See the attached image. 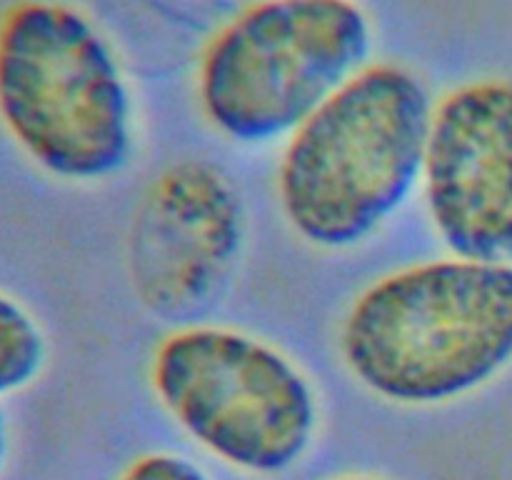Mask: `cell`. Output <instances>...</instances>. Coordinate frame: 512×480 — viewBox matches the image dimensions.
Here are the masks:
<instances>
[{
  "label": "cell",
  "instance_id": "1",
  "mask_svg": "<svg viewBox=\"0 0 512 480\" xmlns=\"http://www.w3.org/2000/svg\"><path fill=\"white\" fill-rule=\"evenodd\" d=\"M338 345L348 373L388 403L465 398L512 363V265L445 255L380 275L350 303Z\"/></svg>",
  "mask_w": 512,
  "mask_h": 480
},
{
  "label": "cell",
  "instance_id": "2",
  "mask_svg": "<svg viewBox=\"0 0 512 480\" xmlns=\"http://www.w3.org/2000/svg\"><path fill=\"white\" fill-rule=\"evenodd\" d=\"M435 100L413 70L370 63L285 138L275 193L318 250L368 243L420 190Z\"/></svg>",
  "mask_w": 512,
  "mask_h": 480
},
{
  "label": "cell",
  "instance_id": "3",
  "mask_svg": "<svg viewBox=\"0 0 512 480\" xmlns=\"http://www.w3.org/2000/svg\"><path fill=\"white\" fill-rule=\"evenodd\" d=\"M0 120L63 183H103L133 158L123 63L93 18L63 0H18L0 18Z\"/></svg>",
  "mask_w": 512,
  "mask_h": 480
},
{
  "label": "cell",
  "instance_id": "4",
  "mask_svg": "<svg viewBox=\"0 0 512 480\" xmlns=\"http://www.w3.org/2000/svg\"><path fill=\"white\" fill-rule=\"evenodd\" d=\"M370 53L373 23L355 0H255L208 40L195 95L220 138L285 143Z\"/></svg>",
  "mask_w": 512,
  "mask_h": 480
},
{
  "label": "cell",
  "instance_id": "5",
  "mask_svg": "<svg viewBox=\"0 0 512 480\" xmlns=\"http://www.w3.org/2000/svg\"><path fill=\"white\" fill-rule=\"evenodd\" d=\"M150 388L203 450L250 475H278L308 453L320 403L288 353L225 325H183L153 350Z\"/></svg>",
  "mask_w": 512,
  "mask_h": 480
},
{
  "label": "cell",
  "instance_id": "6",
  "mask_svg": "<svg viewBox=\"0 0 512 480\" xmlns=\"http://www.w3.org/2000/svg\"><path fill=\"white\" fill-rule=\"evenodd\" d=\"M420 193L450 255L512 265V83L473 80L435 100Z\"/></svg>",
  "mask_w": 512,
  "mask_h": 480
},
{
  "label": "cell",
  "instance_id": "7",
  "mask_svg": "<svg viewBox=\"0 0 512 480\" xmlns=\"http://www.w3.org/2000/svg\"><path fill=\"white\" fill-rule=\"evenodd\" d=\"M245 240V210L228 175L180 160L145 190L130 233L135 293L160 313L188 310L218 290Z\"/></svg>",
  "mask_w": 512,
  "mask_h": 480
},
{
  "label": "cell",
  "instance_id": "8",
  "mask_svg": "<svg viewBox=\"0 0 512 480\" xmlns=\"http://www.w3.org/2000/svg\"><path fill=\"white\" fill-rule=\"evenodd\" d=\"M48 345L38 320L0 290V398L28 388L43 370Z\"/></svg>",
  "mask_w": 512,
  "mask_h": 480
},
{
  "label": "cell",
  "instance_id": "9",
  "mask_svg": "<svg viewBox=\"0 0 512 480\" xmlns=\"http://www.w3.org/2000/svg\"><path fill=\"white\" fill-rule=\"evenodd\" d=\"M118 480H210L193 460L175 453H148L130 463Z\"/></svg>",
  "mask_w": 512,
  "mask_h": 480
},
{
  "label": "cell",
  "instance_id": "10",
  "mask_svg": "<svg viewBox=\"0 0 512 480\" xmlns=\"http://www.w3.org/2000/svg\"><path fill=\"white\" fill-rule=\"evenodd\" d=\"M5 455H8V428H5V418L0 413V470H3Z\"/></svg>",
  "mask_w": 512,
  "mask_h": 480
},
{
  "label": "cell",
  "instance_id": "11",
  "mask_svg": "<svg viewBox=\"0 0 512 480\" xmlns=\"http://www.w3.org/2000/svg\"><path fill=\"white\" fill-rule=\"evenodd\" d=\"M333 480H380V478H373V475H343V478H333Z\"/></svg>",
  "mask_w": 512,
  "mask_h": 480
}]
</instances>
